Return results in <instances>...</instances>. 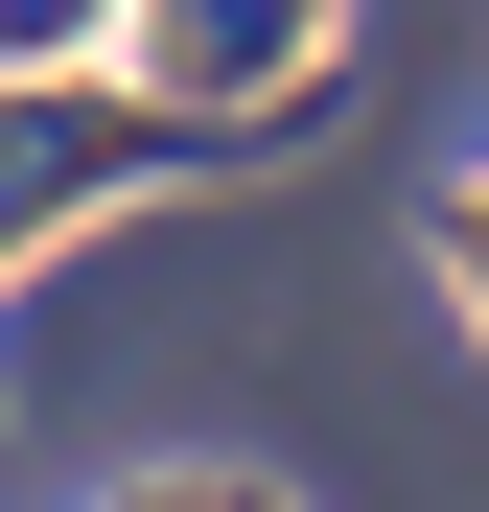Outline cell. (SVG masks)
I'll return each mask as SVG.
<instances>
[{
    "mask_svg": "<svg viewBox=\"0 0 489 512\" xmlns=\"http://www.w3.org/2000/svg\"><path fill=\"white\" fill-rule=\"evenodd\" d=\"M233 117H163V94H70V70H0V256L70 233L94 187H163V163H210Z\"/></svg>",
    "mask_w": 489,
    "mask_h": 512,
    "instance_id": "cell-1",
    "label": "cell"
},
{
    "mask_svg": "<svg viewBox=\"0 0 489 512\" xmlns=\"http://www.w3.org/2000/svg\"><path fill=\"white\" fill-rule=\"evenodd\" d=\"M117 47L163 70V117H280L326 70V0H117Z\"/></svg>",
    "mask_w": 489,
    "mask_h": 512,
    "instance_id": "cell-2",
    "label": "cell"
},
{
    "mask_svg": "<svg viewBox=\"0 0 489 512\" xmlns=\"http://www.w3.org/2000/svg\"><path fill=\"white\" fill-rule=\"evenodd\" d=\"M117 47V0H0V70H94Z\"/></svg>",
    "mask_w": 489,
    "mask_h": 512,
    "instance_id": "cell-3",
    "label": "cell"
},
{
    "mask_svg": "<svg viewBox=\"0 0 489 512\" xmlns=\"http://www.w3.org/2000/svg\"><path fill=\"white\" fill-rule=\"evenodd\" d=\"M443 256H466V303H489V187H466V210H443Z\"/></svg>",
    "mask_w": 489,
    "mask_h": 512,
    "instance_id": "cell-4",
    "label": "cell"
},
{
    "mask_svg": "<svg viewBox=\"0 0 489 512\" xmlns=\"http://www.w3.org/2000/svg\"><path fill=\"white\" fill-rule=\"evenodd\" d=\"M140 512H257V489H140Z\"/></svg>",
    "mask_w": 489,
    "mask_h": 512,
    "instance_id": "cell-5",
    "label": "cell"
}]
</instances>
